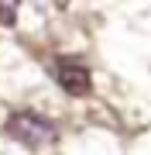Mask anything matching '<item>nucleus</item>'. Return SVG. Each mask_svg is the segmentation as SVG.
<instances>
[{
  "instance_id": "f257e3e1",
  "label": "nucleus",
  "mask_w": 151,
  "mask_h": 155,
  "mask_svg": "<svg viewBox=\"0 0 151 155\" xmlns=\"http://www.w3.org/2000/svg\"><path fill=\"white\" fill-rule=\"evenodd\" d=\"M4 131L11 134L14 141L28 145V148H45V145L55 141V124H52L48 117L34 114V110H17V114H11L7 124H4Z\"/></svg>"
},
{
  "instance_id": "f03ea898",
  "label": "nucleus",
  "mask_w": 151,
  "mask_h": 155,
  "mask_svg": "<svg viewBox=\"0 0 151 155\" xmlns=\"http://www.w3.org/2000/svg\"><path fill=\"white\" fill-rule=\"evenodd\" d=\"M55 79H58V86L65 90L69 97H86L93 90V72H90V66H83L79 59L58 55L55 59Z\"/></svg>"
},
{
  "instance_id": "7ed1b4c3",
  "label": "nucleus",
  "mask_w": 151,
  "mask_h": 155,
  "mask_svg": "<svg viewBox=\"0 0 151 155\" xmlns=\"http://www.w3.org/2000/svg\"><path fill=\"white\" fill-rule=\"evenodd\" d=\"M14 21H17V4H4V0H0V24L11 28Z\"/></svg>"
}]
</instances>
